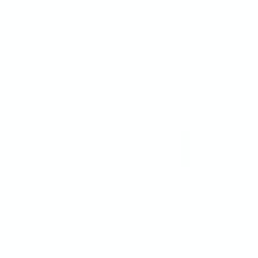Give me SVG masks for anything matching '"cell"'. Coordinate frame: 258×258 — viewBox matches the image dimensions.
<instances>
[{"instance_id":"cell-1","label":"cell","mask_w":258,"mask_h":258,"mask_svg":"<svg viewBox=\"0 0 258 258\" xmlns=\"http://www.w3.org/2000/svg\"><path fill=\"white\" fill-rule=\"evenodd\" d=\"M181 168H190V132H181Z\"/></svg>"}]
</instances>
